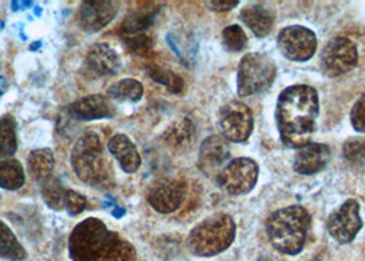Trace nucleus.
I'll list each match as a JSON object with an SVG mask.
<instances>
[{
  "label": "nucleus",
  "mask_w": 365,
  "mask_h": 261,
  "mask_svg": "<svg viewBox=\"0 0 365 261\" xmlns=\"http://www.w3.org/2000/svg\"><path fill=\"white\" fill-rule=\"evenodd\" d=\"M359 61V53L354 43L347 38L329 40L322 51L320 68L329 77H339L350 72Z\"/></svg>",
  "instance_id": "6e6552de"
},
{
  "label": "nucleus",
  "mask_w": 365,
  "mask_h": 261,
  "mask_svg": "<svg viewBox=\"0 0 365 261\" xmlns=\"http://www.w3.org/2000/svg\"><path fill=\"white\" fill-rule=\"evenodd\" d=\"M319 112V95L311 86L298 84L283 90L276 103V124L283 145L292 149L309 145Z\"/></svg>",
  "instance_id": "f257e3e1"
},
{
  "label": "nucleus",
  "mask_w": 365,
  "mask_h": 261,
  "mask_svg": "<svg viewBox=\"0 0 365 261\" xmlns=\"http://www.w3.org/2000/svg\"><path fill=\"white\" fill-rule=\"evenodd\" d=\"M158 9H139L133 13L128 14L125 19L123 21L120 26V36L121 39L130 38L135 35H142L146 34L147 29L153 25L155 14Z\"/></svg>",
  "instance_id": "4be33fe9"
},
{
  "label": "nucleus",
  "mask_w": 365,
  "mask_h": 261,
  "mask_svg": "<svg viewBox=\"0 0 365 261\" xmlns=\"http://www.w3.org/2000/svg\"><path fill=\"white\" fill-rule=\"evenodd\" d=\"M313 261H319V260H313Z\"/></svg>",
  "instance_id": "4c0bfd02"
},
{
  "label": "nucleus",
  "mask_w": 365,
  "mask_h": 261,
  "mask_svg": "<svg viewBox=\"0 0 365 261\" xmlns=\"http://www.w3.org/2000/svg\"><path fill=\"white\" fill-rule=\"evenodd\" d=\"M344 155L351 163H363L365 161V139L364 138H350L344 145Z\"/></svg>",
  "instance_id": "7c9ffc66"
},
{
  "label": "nucleus",
  "mask_w": 365,
  "mask_h": 261,
  "mask_svg": "<svg viewBox=\"0 0 365 261\" xmlns=\"http://www.w3.org/2000/svg\"><path fill=\"white\" fill-rule=\"evenodd\" d=\"M350 117L353 128L365 133V93L354 103Z\"/></svg>",
  "instance_id": "473e14b6"
},
{
  "label": "nucleus",
  "mask_w": 365,
  "mask_h": 261,
  "mask_svg": "<svg viewBox=\"0 0 365 261\" xmlns=\"http://www.w3.org/2000/svg\"><path fill=\"white\" fill-rule=\"evenodd\" d=\"M120 1L115 0H86L78 11V24L86 34H98L115 19Z\"/></svg>",
  "instance_id": "f8f14e48"
},
{
  "label": "nucleus",
  "mask_w": 365,
  "mask_h": 261,
  "mask_svg": "<svg viewBox=\"0 0 365 261\" xmlns=\"http://www.w3.org/2000/svg\"><path fill=\"white\" fill-rule=\"evenodd\" d=\"M123 41L125 43V46L128 47L130 53L140 56H148L151 53V50H153V46H154L153 39L147 36V34L123 39Z\"/></svg>",
  "instance_id": "c756f323"
},
{
  "label": "nucleus",
  "mask_w": 365,
  "mask_h": 261,
  "mask_svg": "<svg viewBox=\"0 0 365 261\" xmlns=\"http://www.w3.org/2000/svg\"><path fill=\"white\" fill-rule=\"evenodd\" d=\"M277 73L274 61L262 53L246 54L237 68V93L252 96L269 88Z\"/></svg>",
  "instance_id": "423d86ee"
},
{
  "label": "nucleus",
  "mask_w": 365,
  "mask_h": 261,
  "mask_svg": "<svg viewBox=\"0 0 365 261\" xmlns=\"http://www.w3.org/2000/svg\"><path fill=\"white\" fill-rule=\"evenodd\" d=\"M207 4L210 6L212 10L222 13V11H230V10H232L235 6L239 4V1H237V0H222V1H221V0H213V1H209Z\"/></svg>",
  "instance_id": "72a5a7b5"
},
{
  "label": "nucleus",
  "mask_w": 365,
  "mask_h": 261,
  "mask_svg": "<svg viewBox=\"0 0 365 261\" xmlns=\"http://www.w3.org/2000/svg\"><path fill=\"white\" fill-rule=\"evenodd\" d=\"M65 112L76 121H93L113 118L117 109L108 95L92 93L74 101Z\"/></svg>",
  "instance_id": "ddd939ff"
},
{
  "label": "nucleus",
  "mask_w": 365,
  "mask_h": 261,
  "mask_svg": "<svg viewBox=\"0 0 365 261\" xmlns=\"http://www.w3.org/2000/svg\"><path fill=\"white\" fill-rule=\"evenodd\" d=\"M147 75L150 76V78H153L155 83L166 87L170 93H180L184 88V80L180 76L160 65L150 63L147 66Z\"/></svg>",
  "instance_id": "cd10ccee"
},
{
  "label": "nucleus",
  "mask_w": 365,
  "mask_h": 261,
  "mask_svg": "<svg viewBox=\"0 0 365 261\" xmlns=\"http://www.w3.org/2000/svg\"><path fill=\"white\" fill-rule=\"evenodd\" d=\"M25 183L24 167L14 155H9L0 150V188L19 190Z\"/></svg>",
  "instance_id": "412c9836"
},
{
  "label": "nucleus",
  "mask_w": 365,
  "mask_h": 261,
  "mask_svg": "<svg viewBox=\"0 0 365 261\" xmlns=\"http://www.w3.org/2000/svg\"><path fill=\"white\" fill-rule=\"evenodd\" d=\"M240 17L258 38H265L271 34L274 26V16L271 11L259 4L247 6L240 11Z\"/></svg>",
  "instance_id": "aec40b11"
},
{
  "label": "nucleus",
  "mask_w": 365,
  "mask_h": 261,
  "mask_svg": "<svg viewBox=\"0 0 365 261\" xmlns=\"http://www.w3.org/2000/svg\"><path fill=\"white\" fill-rule=\"evenodd\" d=\"M108 150L125 173H135L140 168L142 157L139 150L125 133L111 136L108 142Z\"/></svg>",
  "instance_id": "a211bd4d"
},
{
  "label": "nucleus",
  "mask_w": 365,
  "mask_h": 261,
  "mask_svg": "<svg viewBox=\"0 0 365 261\" xmlns=\"http://www.w3.org/2000/svg\"><path fill=\"white\" fill-rule=\"evenodd\" d=\"M231 157V148L227 139L212 135L202 142L200 150V168L206 176L220 173Z\"/></svg>",
  "instance_id": "dca6fc26"
},
{
  "label": "nucleus",
  "mask_w": 365,
  "mask_h": 261,
  "mask_svg": "<svg viewBox=\"0 0 365 261\" xmlns=\"http://www.w3.org/2000/svg\"><path fill=\"white\" fill-rule=\"evenodd\" d=\"M125 213V210L123 209V208H117L115 209V212H113V215H114V218H117V219H120V218H123L121 215H124Z\"/></svg>",
  "instance_id": "c9c22d12"
},
{
  "label": "nucleus",
  "mask_w": 365,
  "mask_h": 261,
  "mask_svg": "<svg viewBox=\"0 0 365 261\" xmlns=\"http://www.w3.org/2000/svg\"><path fill=\"white\" fill-rule=\"evenodd\" d=\"M145 93L143 84L135 78H123L108 88V96L121 103H138Z\"/></svg>",
  "instance_id": "5701e85b"
},
{
  "label": "nucleus",
  "mask_w": 365,
  "mask_h": 261,
  "mask_svg": "<svg viewBox=\"0 0 365 261\" xmlns=\"http://www.w3.org/2000/svg\"><path fill=\"white\" fill-rule=\"evenodd\" d=\"M7 90H9V83H7V80H6V77L0 76V96H3Z\"/></svg>",
  "instance_id": "f704fd0d"
},
{
  "label": "nucleus",
  "mask_w": 365,
  "mask_h": 261,
  "mask_svg": "<svg viewBox=\"0 0 365 261\" xmlns=\"http://www.w3.org/2000/svg\"><path fill=\"white\" fill-rule=\"evenodd\" d=\"M26 256L25 247L21 245L13 230L0 220V257L10 261H22Z\"/></svg>",
  "instance_id": "b1692460"
},
{
  "label": "nucleus",
  "mask_w": 365,
  "mask_h": 261,
  "mask_svg": "<svg viewBox=\"0 0 365 261\" xmlns=\"http://www.w3.org/2000/svg\"><path fill=\"white\" fill-rule=\"evenodd\" d=\"M331 150L323 143H309L297 151L294 169L301 175H314L327 167Z\"/></svg>",
  "instance_id": "f3484780"
},
{
  "label": "nucleus",
  "mask_w": 365,
  "mask_h": 261,
  "mask_svg": "<svg viewBox=\"0 0 365 261\" xmlns=\"http://www.w3.org/2000/svg\"><path fill=\"white\" fill-rule=\"evenodd\" d=\"M121 66V59L117 51L106 43L92 46L84 59V75L98 78L114 76Z\"/></svg>",
  "instance_id": "4468645a"
},
{
  "label": "nucleus",
  "mask_w": 365,
  "mask_h": 261,
  "mask_svg": "<svg viewBox=\"0 0 365 261\" xmlns=\"http://www.w3.org/2000/svg\"><path fill=\"white\" fill-rule=\"evenodd\" d=\"M38 187H40L41 198L46 203V205L55 212L65 209L66 190H65V187L62 186V183L58 178L51 175V176L40 180Z\"/></svg>",
  "instance_id": "393cba45"
},
{
  "label": "nucleus",
  "mask_w": 365,
  "mask_h": 261,
  "mask_svg": "<svg viewBox=\"0 0 365 261\" xmlns=\"http://www.w3.org/2000/svg\"><path fill=\"white\" fill-rule=\"evenodd\" d=\"M87 208V198L81 193L74 190H66L65 194V209L71 216H77Z\"/></svg>",
  "instance_id": "2f4dec72"
},
{
  "label": "nucleus",
  "mask_w": 365,
  "mask_h": 261,
  "mask_svg": "<svg viewBox=\"0 0 365 261\" xmlns=\"http://www.w3.org/2000/svg\"><path fill=\"white\" fill-rule=\"evenodd\" d=\"M237 225L231 216L217 213L198 224L188 235L190 250L201 257L216 256L231 246Z\"/></svg>",
  "instance_id": "39448f33"
},
{
  "label": "nucleus",
  "mask_w": 365,
  "mask_h": 261,
  "mask_svg": "<svg viewBox=\"0 0 365 261\" xmlns=\"http://www.w3.org/2000/svg\"><path fill=\"white\" fill-rule=\"evenodd\" d=\"M309 227L311 216L305 208L287 206L269 216L267 234L276 250L294 256L304 249Z\"/></svg>",
  "instance_id": "20e7f679"
},
{
  "label": "nucleus",
  "mask_w": 365,
  "mask_h": 261,
  "mask_svg": "<svg viewBox=\"0 0 365 261\" xmlns=\"http://www.w3.org/2000/svg\"><path fill=\"white\" fill-rule=\"evenodd\" d=\"M279 50L287 59L294 62H305L314 56L317 39L311 29L299 25L284 28L277 36Z\"/></svg>",
  "instance_id": "9d476101"
},
{
  "label": "nucleus",
  "mask_w": 365,
  "mask_h": 261,
  "mask_svg": "<svg viewBox=\"0 0 365 261\" xmlns=\"http://www.w3.org/2000/svg\"><path fill=\"white\" fill-rule=\"evenodd\" d=\"M220 127L224 139L235 143L246 142L255 128L253 112L245 103L232 101L221 109Z\"/></svg>",
  "instance_id": "1a4fd4ad"
},
{
  "label": "nucleus",
  "mask_w": 365,
  "mask_h": 261,
  "mask_svg": "<svg viewBox=\"0 0 365 261\" xmlns=\"http://www.w3.org/2000/svg\"><path fill=\"white\" fill-rule=\"evenodd\" d=\"M259 168L252 158H237L225 165L217 175L219 187L230 195H243L257 185Z\"/></svg>",
  "instance_id": "0eeeda50"
},
{
  "label": "nucleus",
  "mask_w": 365,
  "mask_h": 261,
  "mask_svg": "<svg viewBox=\"0 0 365 261\" xmlns=\"http://www.w3.org/2000/svg\"><path fill=\"white\" fill-rule=\"evenodd\" d=\"M246 43H247V36L239 25L227 26L222 31V44L228 51H232V53L242 51L246 47Z\"/></svg>",
  "instance_id": "c85d7f7f"
},
{
  "label": "nucleus",
  "mask_w": 365,
  "mask_h": 261,
  "mask_svg": "<svg viewBox=\"0 0 365 261\" xmlns=\"http://www.w3.org/2000/svg\"><path fill=\"white\" fill-rule=\"evenodd\" d=\"M28 169L37 182L53 175L54 153L48 148L31 151L28 155Z\"/></svg>",
  "instance_id": "a878e982"
},
{
  "label": "nucleus",
  "mask_w": 365,
  "mask_h": 261,
  "mask_svg": "<svg viewBox=\"0 0 365 261\" xmlns=\"http://www.w3.org/2000/svg\"><path fill=\"white\" fill-rule=\"evenodd\" d=\"M195 133V124L190 118L182 117L176 120L168 130H165V145L170 149L184 150L192 143Z\"/></svg>",
  "instance_id": "6ab92c4d"
},
{
  "label": "nucleus",
  "mask_w": 365,
  "mask_h": 261,
  "mask_svg": "<svg viewBox=\"0 0 365 261\" xmlns=\"http://www.w3.org/2000/svg\"><path fill=\"white\" fill-rule=\"evenodd\" d=\"M17 149V123L11 114H6L0 118V150L9 155H14Z\"/></svg>",
  "instance_id": "bb28decb"
},
{
  "label": "nucleus",
  "mask_w": 365,
  "mask_h": 261,
  "mask_svg": "<svg viewBox=\"0 0 365 261\" xmlns=\"http://www.w3.org/2000/svg\"><path fill=\"white\" fill-rule=\"evenodd\" d=\"M72 261H135L132 243L96 218L77 224L69 238Z\"/></svg>",
  "instance_id": "f03ea898"
},
{
  "label": "nucleus",
  "mask_w": 365,
  "mask_h": 261,
  "mask_svg": "<svg viewBox=\"0 0 365 261\" xmlns=\"http://www.w3.org/2000/svg\"><path fill=\"white\" fill-rule=\"evenodd\" d=\"M40 46H41V41H36L35 44H32V46H31V50H32V51H35V50H37Z\"/></svg>",
  "instance_id": "e433bc0d"
},
{
  "label": "nucleus",
  "mask_w": 365,
  "mask_h": 261,
  "mask_svg": "<svg viewBox=\"0 0 365 261\" xmlns=\"http://www.w3.org/2000/svg\"><path fill=\"white\" fill-rule=\"evenodd\" d=\"M71 163L83 183L99 190H110L114 186V169L96 132H86L76 140Z\"/></svg>",
  "instance_id": "7ed1b4c3"
},
{
  "label": "nucleus",
  "mask_w": 365,
  "mask_h": 261,
  "mask_svg": "<svg viewBox=\"0 0 365 261\" xmlns=\"http://www.w3.org/2000/svg\"><path fill=\"white\" fill-rule=\"evenodd\" d=\"M185 198V185L179 180H168L153 187L147 195L150 206L158 213H173Z\"/></svg>",
  "instance_id": "2eb2a0df"
},
{
  "label": "nucleus",
  "mask_w": 365,
  "mask_h": 261,
  "mask_svg": "<svg viewBox=\"0 0 365 261\" xmlns=\"http://www.w3.org/2000/svg\"><path fill=\"white\" fill-rule=\"evenodd\" d=\"M363 227L360 218V205L356 200H347L336 210H334L327 222L329 235L336 242L350 243Z\"/></svg>",
  "instance_id": "9b49d317"
}]
</instances>
